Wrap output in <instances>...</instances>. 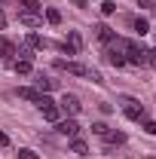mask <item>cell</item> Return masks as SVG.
Here are the masks:
<instances>
[{
  "instance_id": "6da1fadb",
  "label": "cell",
  "mask_w": 156,
  "mask_h": 159,
  "mask_svg": "<svg viewBox=\"0 0 156 159\" xmlns=\"http://www.w3.org/2000/svg\"><path fill=\"white\" fill-rule=\"evenodd\" d=\"M55 67H58V70H67V74H74V77H89L92 83H104L98 70L86 67V64H77V61H61V58H58V61H55Z\"/></svg>"
},
{
  "instance_id": "7a4b0ae2",
  "label": "cell",
  "mask_w": 156,
  "mask_h": 159,
  "mask_svg": "<svg viewBox=\"0 0 156 159\" xmlns=\"http://www.w3.org/2000/svg\"><path fill=\"white\" fill-rule=\"evenodd\" d=\"M58 107H61V113H67V116H77L83 104H80V98H77V95H67V92H64V98L58 101Z\"/></svg>"
},
{
  "instance_id": "3957f363",
  "label": "cell",
  "mask_w": 156,
  "mask_h": 159,
  "mask_svg": "<svg viewBox=\"0 0 156 159\" xmlns=\"http://www.w3.org/2000/svg\"><path fill=\"white\" fill-rule=\"evenodd\" d=\"M55 129H58L61 135H67V138H77L80 135V125L74 122V116H61L58 122H55Z\"/></svg>"
},
{
  "instance_id": "277c9868",
  "label": "cell",
  "mask_w": 156,
  "mask_h": 159,
  "mask_svg": "<svg viewBox=\"0 0 156 159\" xmlns=\"http://www.w3.org/2000/svg\"><path fill=\"white\" fill-rule=\"evenodd\" d=\"M122 113H126L129 119H135V122H141V119H144V107H141L135 98H126V107H122Z\"/></svg>"
},
{
  "instance_id": "5b68a950",
  "label": "cell",
  "mask_w": 156,
  "mask_h": 159,
  "mask_svg": "<svg viewBox=\"0 0 156 159\" xmlns=\"http://www.w3.org/2000/svg\"><path fill=\"white\" fill-rule=\"evenodd\" d=\"M19 21L25 28H40V25H43V16H40V12H21L19 9Z\"/></svg>"
},
{
  "instance_id": "8992f818",
  "label": "cell",
  "mask_w": 156,
  "mask_h": 159,
  "mask_svg": "<svg viewBox=\"0 0 156 159\" xmlns=\"http://www.w3.org/2000/svg\"><path fill=\"white\" fill-rule=\"evenodd\" d=\"M101 138H104V144H107V147H117V144H126V132H110V129H107Z\"/></svg>"
},
{
  "instance_id": "52a82bcc",
  "label": "cell",
  "mask_w": 156,
  "mask_h": 159,
  "mask_svg": "<svg viewBox=\"0 0 156 159\" xmlns=\"http://www.w3.org/2000/svg\"><path fill=\"white\" fill-rule=\"evenodd\" d=\"M43 119H49V122H58V119H61V107H58V104H49V107H43Z\"/></svg>"
},
{
  "instance_id": "ba28073f",
  "label": "cell",
  "mask_w": 156,
  "mask_h": 159,
  "mask_svg": "<svg viewBox=\"0 0 156 159\" xmlns=\"http://www.w3.org/2000/svg\"><path fill=\"white\" fill-rule=\"evenodd\" d=\"M40 95H43V92L31 89V86H21V89H19V98H25V101H34V104L40 101Z\"/></svg>"
},
{
  "instance_id": "9c48e42d",
  "label": "cell",
  "mask_w": 156,
  "mask_h": 159,
  "mask_svg": "<svg viewBox=\"0 0 156 159\" xmlns=\"http://www.w3.org/2000/svg\"><path fill=\"white\" fill-rule=\"evenodd\" d=\"M12 55H16V46L6 37H0V58H12Z\"/></svg>"
},
{
  "instance_id": "30bf717a",
  "label": "cell",
  "mask_w": 156,
  "mask_h": 159,
  "mask_svg": "<svg viewBox=\"0 0 156 159\" xmlns=\"http://www.w3.org/2000/svg\"><path fill=\"white\" fill-rule=\"evenodd\" d=\"M95 37L101 40V43H110V40H113V31H110L107 25H98V28H95Z\"/></svg>"
},
{
  "instance_id": "8fae6325",
  "label": "cell",
  "mask_w": 156,
  "mask_h": 159,
  "mask_svg": "<svg viewBox=\"0 0 156 159\" xmlns=\"http://www.w3.org/2000/svg\"><path fill=\"white\" fill-rule=\"evenodd\" d=\"M28 46H31V49H46L49 40H46V37H37V34H28Z\"/></svg>"
},
{
  "instance_id": "7c38bea8",
  "label": "cell",
  "mask_w": 156,
  "mask_h": 159,
  "mask_svg": "<svg viewBox=\"0 0 156 159\" xmlns=\"http://www.w3.org/2000/svg\"><path fill=\"white\" fill-rule=\"evenodd\" d=\"M21 12H40V0H19Z\"/></svg>"
},
{
  "instance_id": "4fadbf2b",
  "label": "cell",
  "mask_w": 156,
  "mask_h": 159,
  "mask_svg": "<svg viewBox=\"0 0 156 159\" xmlns=\"http://www.w3.org/2000/svg\"><path fill=\"white\" fill-rule=\"evenodd\" d=\"M71 150L80 153V156H86V153H89V144H86L83 138H74V141H71Z\"/></svg>"
},
{
  "instance_id": "5bb4252c",
  "label": "cell",
  "mask_w": 156,
  "mask_h": 159,
  "mask_svg": "<svg viewBox=\"0 0 156 159\" xmlns=\"http://www.w3.org/2000/svg\"><path fill=\"white\" fill-rule=\"evenodd\" d=\"M132 28H135V34H141V37H144V34L150 31V21H147V19H141V16H138V19L132 21Z\"/></svg>"
},
{
  "instance_id": "9a60e30c",
  "label": "cell",
  "mask_w": 156,
  "mask_h": 159,
  "mask_svg": "<svg viewBox=\"0 0 156 159\" xmlns=\"http://www.w3.org/2000/svg\"><path fill=\"white\" fill-rule=\"evenodd\" d=\"M49 89H55V80H49V77L40 74L37 77V92H49Z\"/></svg>"
},
{
  "instance_id": "2e32d148",
  "label": "cell",
  "mask_w": 156,
  "mask_h": 159,
  "mask_svg": "<svg viewBox=\"0 0 156 159\" xmlns=\"http://www.w3.org/2000/svg\"><path fill=\"white\" fill-rule=\"evenodd\" d=\"M107 61H110L113 67H126V58H122L119 52H113V49H107Z\"/></svg>"
},
{
  "instance_id": "e0dca14e",
  "label": "cell",
  "mask_w": 156,
  "mask_h": 159,
  "mask_svg": "<svg viewBox=\"0 0 156 159\" xmlns=\"http://www.w3.org/2000/svg\"><path fill=\"white\" fill-rule=\"evenodd\" d=\"M31 70H34V64H31V61H25V58L16 61V74H21V77H25V74H31Z\"/></svg>"
},
{
  "instance_id": "ac0fdd59",
  "label": "cell",
  "mask_w": 156,
  "mask_h": 159,
  "mask_svg": "<svg viewBox=\"0 0 156 159\" xmlns=\"http://www.w3.org/2000/svg\"><path fill=\"white\" fill-rule=\"evenodd\" d=\"M46 21L49 25H61V12L58 9H46Z\"/></svg>"
},
{
  "instance_id": "d6986e66",
  "label": "cell",
  "mask_w": 156,
  "mask_h": 159,
  "mask_svg": "<svg viewBox=\"0 0 156 159\" xmlns=\"http://www.w3.org/2000/svg\"><path fill=\"white\" fill-rule=\"evenodd\" d=\"M101 12H104V16H113V12H117V3H113V0H104V3H101Z\"/></svg>"
},
{
  "instance_id": "ffe728a7",
  "label": "cell",
  "mask_w": 156,
  "mask_h": 159,
  "mask_svg": "<svg viewBox=\"0 0 156 159\" xmlns=\"http://www.w3.org/2000/svg\"><path fill=\"white\" fill-rule=\"evenodd\" d=\"M16 159H40L37 153H34V150H19V156Z\"/></svg>"
},
{
  "instance_id": "44dd1931",
  "label": "cell",
  "mask_w": 156,
  "mask_h": 159,
  "mask_svg": "<svg viewBox=\"0 0 156 159\" xmlns=\"http://www.w3.org/2000/svg\"><path fill=\"white\" fill-rule=\"evenodd\" d=\"M144 132H147V135H156V122L153 119H144Z\"/></svg>"
},
{
  "instance_id": "7402d4cb",
  "label": "cell",
  "mask_w": 156,
  "mask_h": 159,
  "mask_svg": "<svg viewBox=\"0 0 156 159\" xmlns=\"http://www.w3.org/2000/svg\"><path fill=\"white\" fill-rule=\"evenodd\" d=\"M49 104H55V101L49 98V95H40V101H37V107L43 110V107H49Z\"/></svg>"
},
{
  "instance_id": "603a6c76",
  "label": "cell",
  "mask_w": 156,
  "mask_h": 159,
  "mask_svg": "<svg viewBox=\"0 0 156 159\" xmlns=\"http://www.w3.org/2000/svg\"><path fill=\"white\" fill-rule=\"evenodd\" d=\"M92 132H95V135H104V132H107V125H104V122H92Z\"/></svg>"
},
{
  "instance_id": "cb8c5ba5",
  "label": "cell",
  "mask_w": 156,
  "mask_h": 159,
  "mask_svg": "<svg viewBox=\"0 0 156 159\" xmlns=\"http://www.w3.org/2000/svg\"><path fill=\"white\" fill-rule=\"evenodd\" d=\"M147 64L156 67V49H147Z\"/></svg>"
},
{
  "instance_id": "d4e9b609",
  "label": "cell",
  "mask_w": 156,
  "mask_h": 159,
  "mask_svg": "<svg viewBox=\"0 0 156 159\" xmlns=\"http://www.w3.org/2000/svg\"><path fill=\"white\" fill-rule=\"evenodd\" d=\"M71 3H74V6H80V9H86V6H89V0H71Z\"/></svg>"
},
{
  "instance_id": "484cf974",
  "label": "cell",
  "mask_w": 156,
  "mask_h": 159,
  "mask_svg": "<svg viewBox=\"0 0 156 159\" xmlns=\"http://www.w3.org/2000/svg\"><path fill=\"white\" fill-rule=\"evenodd\" d=\"M138 6H153V9H156V3H153V0H138Z\"/></svg>"
},
{
  "instance_id": "4316f807",
  "label": "cell",
  "mask_w": 156,
  "mask_h": 159,
  "mask_svg": "<svg viewBox=\"0 0 156 159\" xmlns=\"http://www.w3.org/2000/svg\"><path fill=\"white\" fill-rule=\"evenodd\" d=\"M6 28V16H3V9H0V31Z\"/></svg>"
},
{
  "instance_id": "83f0119b",
  "label": "cell",
  "mask_w": 156,
  "mask_h": 159,
  "mask_svg": "<svg viewBox=\"0 0 156 159\" xmlns=\"http://www.w3.org/2000/svg\"><path fill=\"white\" fill-rule=\"evenodd\" d=\"M6 144H9V138H6V135L0 132V147H6Z\"/></svg>"
}]
</instances>
